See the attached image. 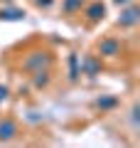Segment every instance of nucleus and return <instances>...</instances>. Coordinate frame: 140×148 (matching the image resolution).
I'll return each mask as SVG.
<instances>
[{
  "label": "nucleus",
  "mask_w": 140,
  "mask_h": 148,
  "mask_svg": "<svg viewBox=\"0 0 140 148\" xmlns=\"http://www.w3.org/2000/svg\"><path fill=\"white\" fill-rule=\"evenodd\" d=\"M76 8H81V0H67V3H64V10L67 12H74Z\"/></svg>",
  "instance_id": "obj_11"
},
{
  "label": "nucleus",
  "mask_w": 140,
  "mask_h": 148,
  "mask_svg": "<svg viewBox=\"0 0 140 148\" xmlns=\"http://www.w3.org/2000/svg\"><path fill=\"white\" fill-rule=\"evenodd\" d=\"M116 5H125V3H130V0H113Z\"/></svg>",
  "instance_id": "obj_14"
},
{
  "label": "nucleus",
  "mask_w": 140,
  "mask_h": 148,
  "mask_svg": "<svg viewBox=\"0 0 140 148\" xmlns=\"http://www.w3.org/2000/svg\"><path fill=\"white\" fill-rule=\"evenodd\" d=\"M103 15H106V5H103V3H93V5H88V10H86V17L91 22L101 20Z\"/></svg>",
  "instance_id": "obj_5"
},
{
  "label": "nucleus",
  "mask_w": 140,
  "mask_h": 148,
  "mask_svg": "<svg viewBox=\"0 0 140 148\" xmlns=\"http://www.w3.org/2000/svg\"><path fill=\"white\" fill-rule=\"evenodd\" d=\"M0 20H25L22 10H0Z\"/></svg>",
  "instance_id": "obj_8"
},
{
  "label": "nucleus",
  "mask_w": 140,
  "mask_h": 148,
  "mask_svg": "<svg viewBox=\"0 0 140 148\" xmlns=\"http://www.w3.org/2000/svg\"><path fill=\"white\" fill-rule=\"evenodd\" d=\"M138 22H140V10L138 8H128V10H123L120 17H118L120 27H133V25H138Z\"/></svg>",
  "instance_id": "obj_2"
},
{
  "label": "nucleus",
  "mask_w": 140,
  "mask_h": 148,
  "mask_svg": "<svg viewBox=\"0 0 140 148\" xmlns=\"http://www.w3.org/2000/svg\"><path fill=\"white\" fill-rule=\"evenodd\" d=\"M99 52L106 54V57H116V54L120 52V42L118 40H103V42L99 45Z\"/></svg>",
  "instance_id": "obj_3"
},
{
  "label": "nucleus",
  "mask_w": 140,
  "mask_h": 148,
  "mask_svg": "<svg viewBox=\"0 0 140 148\" xmlns=\"http://www.w3.org/2000/svg\"><path fill=\"white\" fill-rule=\"evenodd\" d=\"M35 74H37V77H35V86H47V82H49V74H47V69H44V72L39 69V72H35Z\"/></svg>",
  "instance_id": "obj_10"
},
{
  "label": "nucleus",
  "mask_w": 140,
  "mask_h": 148,
  "mask_svg": "<svg viewBox=\"0 0 140 148\" xmlns=\"http://www.w3.org/2000/svg\"><path fill=\"white\" fill-rule=\"evenodd\" d=\"M37 5H44L47 8V5H52V0H37Z\"/></svg>",
  "instance_id": "obj_13"
},
{
  "label": "nucleus",
  "mask_w": 140,
  "mask_h": 148,
  "mask_svg": "<svg viewBox=\"0 0 140 148\" xmlns=\"http://www.w3.org/2000/svg\"><path fill=\"white\" fill-rule=\"evenodd\" d=\"M17 133V123L5 119V121H0V141H10L12 136Z\"/></svg>",
  "instance_id": "obj_4"
},
{
  "label": "nucleus",
  "mask_w": 140,
  "mask_h": 148,
  "mask_svg": "<svg viewBox=\"0 0 140 148\" xmlns=\"http://www.w3.org/2000/svg\"><path fill=\"white\" fill-rule=\"evenodd\" d=\"M7 94H10V91H7V86H3V84H0V101H3V99H7Z\"/></svg>",
  "instance_id": "obj_12"
},
{
  "label": "nucleus",
  "mask_w": 140,
  "mask_h": 148,
  "mask_svg": "<svg viewBox=\"0 0 140 148\" xmlns=\"http://www.w3.org/2000/svg\"><path fill=\"white\" fill-rule=\"evenodd\" d=\"M81 69L88 74V77H96V74L101 72V64L96 62L93 57H84V59H81Z\"/></svg>",
  "instance_id": "obj_6"
},
{
  "label": "nucleus",
  "mask_w": 140,
  "mask_h": 148,
  "mask_svg": "<svg viewBox=\"0 0 140 148\" xmlns=\"http://www.w3.org/2000/svg\"><path fill=\"white\" fill-rule=\"evenodd\" d=\"M81 74V64H79V54H69V79H79Z\"/></svg>",
  "instance_id": "obj_7"
},
{
  "label": "nucleus",
  "mask_w": 140,
  "mask_h": 148,
  "mask_svg": "<svg viewBox=\"0 0 140 148\" xmlns=\"http://www.w3.org/2000/svg\"><path fill=\"white\" fill-rule=\"evenodd\" d=\"M49 64H52V57H49L47 52H35V54H32V57L25 62V67H27V69H32V72H39L42 67L47 69Z\"/></svg>",
  "instance_id": "obj_1"
},
{
  "label": "nucleus",
  "mask_w": 140,
  "mask_h": 148,
  "mask_svg": "<svg viewBox=\"0 0 140 148\" xmlns=\"http://www.w3.org/2000/svg\"><path fill=\"white\" fill-rule=\"evenodd\" d=\"M96 104H99V109H111V106L118 104V99H116V96H101Z\"/></svg>",
  "instance_id": "obj_9"
}]
</instances>
